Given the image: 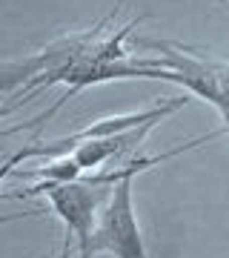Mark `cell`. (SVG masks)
Wrapping results in <instances>:
<instances>
[{
  "label": "cell",
  "mask_w": 229,
  "mask_h": 258,
  "mask_svg": "<svg viewBox=\"0 0 229 258\" xmlns=\"http://www.w3.org/2000/svg\"><path fill=\"white\" fill-rule=\"evenodd\" d=\"M135 49L158 52V69H172L178 78V86H183L189 95H198L209 101L215 109H223L229 103V63L209 60L206 55H198V49L175 43V40H158V37H135Z\"/></svg>",
  "instance_id": "6da1fadb"
},
{
  "label": "cell",
  "mask_w": 229,
  "mask_h": 258,
  "mask_svg": "<svg viewBox=\"0 0 229 258\" xmlns=\"http://www.w3.org/2000/svg\"><path fill=\"white\" fill-rule=\"evenodd\" d=\"M137 175H129L115 184V192L106 201L101 212V221L92 235V255H115V258H149L140 227L132 201V181Z\"/></svg>",
  "instance_id": "7a4b0ae2"
},
{
  "label": "cell",
  "mask_w": 229,
  "mask_h": 258,
  "mask_svg": "<svg viewBox=\"0 0 229 258\" xmlns=\"http://www.w3.org/2000/svg\"><path fill=\"white\" fill-rule=\"evenodd\" d=\"M29 158H43V152H40V141H37V144H29V147L18 149V152H12V155H6L3 161H0V184H3L9 175H15L18 166L26 164ZM0 201H15V192H0Z\"/></svg>",
  "instance_id": "3957f363"
},
{
  "label": "cell",
  "mask_w": 229,
  "mask_h": 258,
  "mask_svg": "<svg viewBox=\"0 0 229 258\" xmlns=\"http://www.w3.org/2000/svg\"><path fill=\"white\" fill-rule=\"evenodd\" d=\"M220 112V118H223V123H226V129H229V103L223 106V109H218Z\"/></svg>",
  "instance_id": "277c9868"
},
{
  "label": "cell",
  "mask_w": 229,
  "mask_h": 258,
  "mask_svg": "<svg viewBox=\"0 0 229 258\" xmlns=\"http://www.w3.org/2000/svg\"><path fill=\"white\" fill-rule=\"evenodd\" d=\"M15 218H23V215H6V218H0V224H6V221H15Z\"/></svg>",
  "instance_id": "5b68a950"
},
{
  "label": "cell",
  "mask_w": 229,
  "mask_h": 258,
  "mask_svg": "<svg viewBox=\"0 0 229 258\" xmlns=\"http://www.w3.org/2000/svg\"><path fill=\"white\" fill-rule=\"evenodd\" d=\"M218 3H226V0H218Z\"/></svg>",
  "instance_id": "8992f818"
}]
</instances>
